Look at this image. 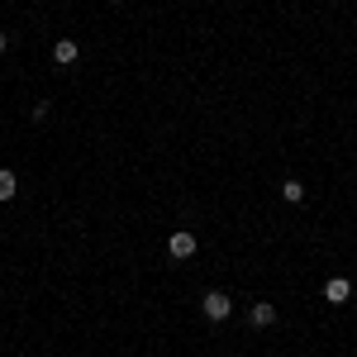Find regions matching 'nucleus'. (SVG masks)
<instances>
[{"label": "nucleus", "instance_id": "obj_1", "mask_svg": "<svg viewBox=\"0 0 357 357\" xmlns=\"http://www.w3.org/2000/svg\"><path fill=\"white\" fill-rule=\"evenodd\" d=\"M200 310H205V319H210V324H224V319L234 314V301H229L224 291H205V301H200Z\"/></svg>", "mask_w": 357, "mask_h": 357}, {"label": "nucleus", "instance_id": "obj_2", "mask_svg": "<svg viewBox=\"0 0 357 357\" xmlns=\"http://www.w3.org/2000/svg\"><path fill=\"white\" fill-rule=\"evenodd\" d=\"M167 257H172V262H186V257H195V234L176 229V234L167 238Z\"/></svg>", "mask_w": 357, "mask_h": 357}, {"label": "nucleus", "instance_id": "obj_3", "mask_svg": "<svg viewBox=\"0 0 357 357\" xmlns=\"http://www.w3.org/2000/svg\"><path fill=\"white\" fill-rule=\"evenodd\" d=\"M324 301H329V305H348V301H353V281H348V276L324 281Z\"/></svg>", "mask_w": 357, "mask_h": 357}, {"label": "nucleus", "instance_id": "obj_4", "mask_svg": "<svg viewBox=\"0 0 357 357\" xmlns=\"http://www.w3.org/2000/svg\"><path fill=\"white\" fill-rule=\"evenodd\" d=\"M77 57H82V48H77L72 38H57V43H53V62H57V67H72Z\"/></svg>", "mask_w": 357, "mask_h": 357}, {"label": "nucleus", "instance_id": "obj_5", "mask_svg": "<svg viewBox=\"0 0 357 357\" xmlns=\"http://www.w3.org/2000/svg\"><path fill=\"white\" fill-rule=\"evenodd\" d=\"M248 319H252V329H272V324H276V305L257 301V305H252V314H248Z\"/></svg>", "mask_w": 357, "mask_h": 357}, {"label": "nucleus", "instance_id": "obj_6", "mask_svg": "<svg viewBox=\"0 0 357 357\" xmlns=\"http://www.w3.org/2000/svg\"><path fill=\"white\" fill-rule=\"evenodd\" d=\"M281 200L301 205V200H305V186H301V181H281Z\"/></svg>", "mask_w": 357, "mask_h": 357}, {"label": "nucleus", "instance_id": "obj_7", "mask_svg": "<svg viewBox=\"0 0 357 357\" xmlns=\"http://www.w3.org/2000/svg\"><path fill=\"white\" fill-rule=\"evenodd\" d=\"M0 200H15V172L0 167Z\"/></svg>", "mask_w": 357, "mask_h": 357}, {"label": "nucleus", "instance_id": "obj_8", "mask_svg": "<svg viewBox=\"0 0 357 357\" xmlns=\"http://www.w3.org/2000/svg\"><path fill=\"white\" fill-rule=\"evenodd\" d=\"M5 48H10V33H5V29H0V53H5Z\"/></svg>", "mask_w": 357, "mask_h": 357}]
</instances>
